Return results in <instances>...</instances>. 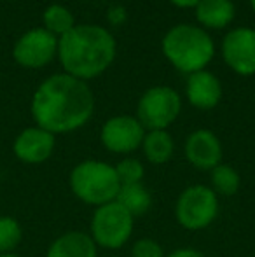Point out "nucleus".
I'll list each match as a JSON object with an SVG mask.
<instances>
[{"mask_svg": "<svg viewBox=\"0 0 255 257\" xmlns=\"http://www.w3.org/2000/svg\"><path fill=\"white\" fill-rule=\"evenodd\" d=\"M44 25L46 30L51 32L53 35L63 37L75 27V18L65 6L53 4L44 11Z\"/></svg>", "mask_w": 255, "mask_h": 257, "instance_id": "19", "label": "nucleus"}, {"mask_svg": "<svg viewBox=\"0 0 255 257\" xmlns=\"http://www.w3.org/2000/svg\"><path fill=\"white\" fill-rule=\"evenodd\" d=\"M145 128L133 115H114L102 126L100 140L109 153L131 154L142 147Z\"/></svg>", "mask_w": 255, "mask_h": 257, "instance_id": "8", "label": "nucleus"}, {"mask_svg": "<svg viewBox=\"0 0 255 257\" xmlns=\"http://www.w3.org/2000/svg\"><path fill=\"white\" fill-rule=\"evenodd\" d=\"M143 156L152 165H164L173 158L175 142L168 130H152L147 132L142 142Z\"/></svg>", "mask_w": 255, "mask_h": 257, "instance_id": "16", "label": "nucleus"}, {"mask_svg": "<svg viewBox=\"0 0 255 257\" xmlns=\"http://www.w3.org/2000/svg\"><path fill=\"white\" fill-rule=\"evenodd\" d=\"M163 53L180 72L194 74L204 70L215 54L211 37L196 25L182 23L173 27L163 39Z\"/></svg>", "mask_w": 255, "mask_h": 257, "instance_id": "3", "label": "nucleus"}, {"mask_svg": "<svg viewBox=\"0 0 255 257\" xmlns=\"http://www.w3.org/2000/svg\"><path fill=\"white\" fill-rule=\"evenodd\" d=\"M68 184L77 200L95 208L116 201L121 191L116 168L98 159H86L75 165L70 172Z\"/></svg>", "mask_w": 255, "mask_h": 257, "instance_id": "4", "label": "nucleus"}, {"mask_svg": "<svg viewBox=\"0 0 255 257\" xmlns=\"http://www.w3.org/2000/svg\"><path fill=\"white\" fill-rule=\"evenodd\" d=\"M55 135L39 126L27 128L14 140V154L27 165H41L51 158L55 151Z\"/></svg>", "mask_w": 255, "mask_h": 257, "instance_id": "12", "label": "nucleus"}, {"mask_svg": "<svg viewBox=\"0 0 255 257\" xmlns=\"http://www.w3.org/2000/svg\"><path fill=\"white\" fill-rule=\"evenodd\" d=\"M250 4H252V9L255 11V0H250Z\"/></svg>", "mask_w": 255, "mask_h": 257, "instance_id": "27", "label": "nucleus"}, {"mask_svg": "<svg viewBox=\"0 0 255 257\" xmlns=\"http://www.w3.org/2000/svg\"><path fill=\"white\" fill-rule=\"evenodd\" d=\"M166 257H206L201 250L192 247H180V248H175L171 250L170 254H166Z\"/></svg>", "mask_w": 255, "mask_h": 257, "instance_id": "23", "label": "nucleus"}, {"mask_svg": "<svg viewBox=\"0 0 255 257\" xmlns=\"http://www.w3.org/2000/svg\"><path fill=\"white\" fill-rule=\"evenodd\" d=\"M109 20L112 21L114 25H121L124 20H126V11L123 9V7H112V9L109 11Z\"/></svg>", "mask_w": 255, "mask_h": 257, "instance_id": "24", "label": "nucleus"}, {"mask_svg": "<svg viewBox=\"0 0 255 257\" xmlns=\"http://www.w3.org/2000/svg\"><path fill=\"white\" fill-rule=\"evenodd\" d=\"M98 247L84 231H68L58 236L48 248L46 257H96Z\"/></svg>", "mask_w": 255, "mask_h": 257, "instance_id": "14", "label": "nucleus"}, {"mask_svg": "<svg viewBox=\"0 0 255 257\" xmlns=\"http://www.w3.org/2000/svg\"><path fill=\"white\" fill-rule=\"evenodd\" d=\"M95 110V96L86 81L68 74L46 79L32 100V115L39 128L58 135L82 128Z\"/></svg>", "mask_w": 255, "mask_h": 257, "instance_id": "1", "label": "nucleus"}, {"mask_svg": "<svg viewBox=\"0 0 255 257\" xmlns=\"http://www.w3.org/2000/svg\"><path fill=\"white\" fill-rule=\"evenodd\" d=\"M58 56L65 74L88 81L110 67L116 58V41L98 25H75L58 39Z\"/></svg>", "mask_w": 255, "mask_h": 257, "instance_id": "2", "label": "nucleus"}, {"mask_svg": "<svg viewBox=\"0 0 255 257\" xmlns=\"http://www.w3.org/2000/svg\"><path fill=\"white\" fill-rule=\"evenodd\" d=\"M117 179H119L121 186H131V184H140L143 182L145 177V166L140 159L136 158H124L117 163L116 166Z\"/></svg>", "mask_w": 255, "mask_h": 257, "instance_id": "21", "label": "nucleus"}, {"mask_svg": "<svg viewBox=\"0 0 255 257\" xmlns=\"http://www.w3.org/2000/svg\"><path fill=\"white\" fill-rule=\"evenodd\" d=\"M185 93H187V100L192 107L201 108V110H210L220 102L222 86L217 75L206 70H199L189 74Z\"/></svg>", "mask_w": 255, "mask_h": 257, "instance_id": "13", "label": "nucleus"}, {"mask_svg": "<svg viewBox=\"0 0 255 257\" xmlns=\"http://www.w3.org/2000/svg\"><path fill=\"white\" fill-rule=\"evenodd\" d=\"M170 2L178 7H196L199 0H170Z\"/></svg>", "mask_w": 255, "mask_h": 257, "instance_id": "25", "label": "nucleus"}, {"mask_svg": "<svg viewBox=\"0 0 255 257\" xmlns=\"http://www.w3.org/2000/svg\"><path fill=\"white\" fill-rule=\"evenodd\" d=\"M210 187L217 196H234L241 187V175L234 166L220 163L210 170Z\"/></svg>", "mask_w": 255, "mask_h": 257, "instance_id": "18", "label": "nucleus"}, {"mask_svg": "<svg viewBox=\"0 0 255 257\" xmlns=\"http://www.w3.org/2000/svg\"><path fill=\"white\" fill-rule=\"evenodd\" d=\"M184 153L187 161L191 163L194 168L210 172L215 166L222 163V144L218 137L210 130H194L191 135L187 137L184 146Z\"/></svg>", "mask_w": 255, "mask_h": 257, "instance_id": "11", "label": "nucleus"}, {"mask_svg": "<svg viewBox=\"0 0 255 257\" xmlns=\"http://www.w3.org/2000/svg\"><path fill=\"white\" fill-rule=\"evenodd\" d=\"M23 231L16 219L9 215L0 217V254H11L20 245Z\"/></svg>", "mask_w": 255, "mask_h": 257, "instance_id": "20", "label": "nucleus"}, {"mask_svg": "<svg viewBox=\"0 0 255 257\" xmlns=\"http://www.w3.org/2000/svg\"><path fill=\"white\" fill-rule=\"evenodd\" d=\"M218 215V196L210 186L192 184L185 187L175 203L177 222L187 231H203Z\"/></svg>", "mask_w": 255, "mask_h": 257, "instance_id": "6", "label": "nucleus"}, {"mask_svg": "<svg viewBox=\"0 0 255 257\" xmlns=\"http://www.w3.org/2000/svg\"><path fill=\"white\" fill-rule=\"evenodd\" d=\"M116 201L131 213L133 217H142L152 206V194L145 187V184H131V186H121V191L117 194Z\"/></svg>", "mask_w": 255, "mask_h": 257, "instance_id": "17", "label": "nucleus"}, {"mask_svg": "<svg viewBox=\"0 0 255 257\" xmlns=\"http://www.w3.org/2000/svg\"><path fill=\"white\" fill-rule=\"evenodd\" d=\"M0 257H21V255H16V254L11 252V254H0Z\"/></svg>", "mask_w": 255, "mask_h": 257, "instance_id": "26", "label": "nucleus"}, {"mask_svg": "<svg viewBox=\"0 0 255 257\" xmlns=\"http://www.w3.org/2000/svg\"><path fill=\"white\" fill-rule=\"evenodd\" d=\"M224 61L239 75L255 74V30L236 28L224 37L222 42Z\"/></svg>", "mask_w": 255, "mask_h": 257, "instance_id": "10", "label": "nucleus"}, {"mask_svg": "<svg viewBox=\"0 0 255 257\" xmlns=\"http://www.w3.org/2000/svg\"><path fill=\"white\" fill-rule=\"evenodd\" d=\"M135 227V217L128 213L117 201H110L95 208L89 224V236L96 247L105 250L123 248L129 241Z\"/></svg>", "mask_w": 255, "mask_h": 257, "instance_id": "5", "label": "nucleus"}, {"mask_svg": "<svg viewBox=\"0 0 255 257\" xmlns=\"http://www.w3.org/2000/svg\"><path fill=\"white\" fill-rule=\"evenodd\" d=\"M182 108V100L173 88L156 86L147 89L136 107V119L145 130H166L175 122Z\"/></svg>", "mask_w": 255, "mask_h": 257, "instance_id": "7", "label": "nucleus"}, {"mask_svg": "<svg viewBox=\"0 0 255 257\" xmlns=\"http://www.w3.org/2000/svg\"><path fill=\"white\" fill-rule=\"evenodd\" d=\"M58 53V39L46 28H34L21 35L13 49V56L25 68H41Z\"/></svg>", "mask_w": 255, "mask_h": 257, "instance_id": "9", "label": "nucleus"}, {"mask_svg": "<svg viewBox=\"0 0 255 257\" xmlns=\"http://www.w3.org/2000/svg\"><path fill=\"white\" fill-rule=\"evenodd\" d=\"M196 9V20L203 27L220 30L234 20V4L231 0H199Z\"/></svg>", "mask_w": 255, "mask_h": 257, "instance_id": "15", "label": "nucleus"}, {"mask_svg": "<svg viewBox=\"0 0 255 257\" xmlns=\"http://www.w3.org/2000/svg\"><path fill=\"white\" fill-rule=\"evenodd\" d=\"M131 257H166L159 241L154 238H140L133 243Z\"/></svg>", "mask_w": 255, "mask_h": 257, "instance_id": "22", "label": "nucleus"}]
</instances>
